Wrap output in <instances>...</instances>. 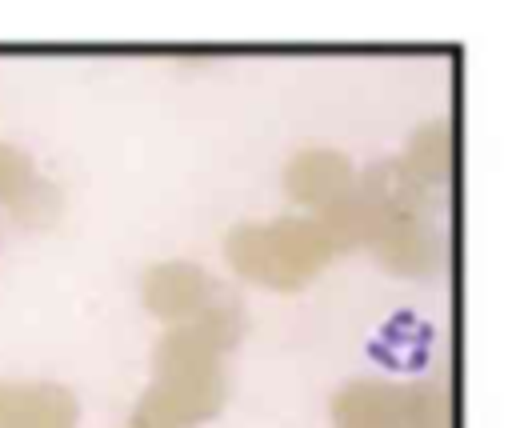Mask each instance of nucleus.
<instances>
[{
    "mask_svg": "<svg viewBox=\"0 0 512 428\" xmlns=\"http://www.w3.org/2000/svg\"><path fill=\"white\" fill-rule=\"evenodd\" d=\"M28 180H32L28 160H24L20 152H12V148L0 144V200L16 204V200L24 196V188H28Z\"/></svg>",
    "mask_w": 512,
    "mask_h": 428,
    "instance_id": "f03ea898",
    "label": "nucleus"
},
{
    "mask_svg": "<svg viewBox=\"0 0 512 428\" xmlns=\"http://www.w3.org/2000/svg\"><path fill=\"white\" fill-rule=\"evenodd\" d=\"M432 344H436V328L416 316L412 308H396L364 344L368 360L384 372H396V376H416L428 368L432 360Z\"/></svg>",
    "mask_w": 512,
    "mask_h": 428,
    "instance_id": "f257e3e1",
    "label": "nucleus"
}]
</instances>
